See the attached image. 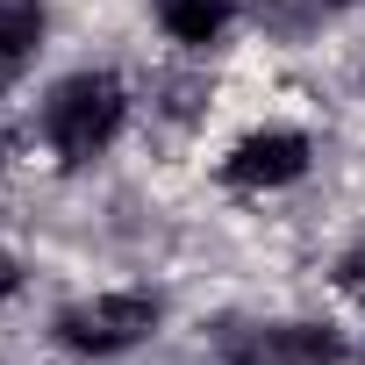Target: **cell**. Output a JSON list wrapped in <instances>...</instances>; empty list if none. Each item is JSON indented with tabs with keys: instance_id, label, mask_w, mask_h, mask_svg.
I'll return each instance as SVG.
<instances>
[{
	"instance_id": "cell-4",
	"label": "cell",
	"mask_w": 365,
	"mask_h": 365,
	"mask_svg": "<svg viewBox=\"0 0 365 365\" xmlns=\"http://www.w3.org/2000/svg\"><path fill=\"white\" fill-rule=\"evenodd\" d=\"M237 365H344V344L329 329H272L237 351Z\"/></svg>"
},
{
	"instance_id": "cell-1",
	"label": "cell",
	"mask_w": 365,
	"mask_h": 365,
	"mask_svg": "<svg viewBox=\"0 0 365 365\" xmlns=\"http://www.w3.org/2000/svg\"><path fill=\"white\" fill-rule=\"evenodd\" d=\"M122 108H129V101H122V79H115V72H79V79H65V86L51 93L43 129H51V143H58L65 158H93V150L115 143Z\"/></svg>"
},
{
	"instance_id": "cell-2",
	"label": "cell",
	"mask_w": 365,
	"mask_h": 365,
	"mask_svg": "<svg viewBox=\"0 0 365 365\" xmlns=\"http://www.w3.org/2000/svg\"><path fill=\"white\" fill-rule=\"evenodd\" d=\"M158 329V301L150 294H101V301H79L58 315V336L86 358H115L129 344H143Z\"/></svg>"
},
{
	"instance_id": "cell-3",
	"label": "cell",
	"mask_w": 365,
	"mask_h": 365,
	"mask_svg": "<svg viewBox=\"0 0 365 365\" xmlns=\"http://www.w3.org/2000/svg\"><path fill=\"white\" fill-rule=\"evenodd\" d=\"M222 172L237 179V187H287V179H301V172H308V136H301V129L244 136V143L222 158Z\"/></svg>"
},
{
	"instance_id": "cell-5",
	"label": "cell",
	"mask_w": 365,
	"mask_h": 365,
	"mask_svg": "<svg viewBox=\"0 0 365 365\" xmlns=\"http://www.w3.org/2000/svg\"><path fill=\"white\" fill-rule=\"evenodd\" d=\"M158 22L179 43H215L222 22H230V0H158Z\"/></svg>"
},
{
	"instance_id": "cell-6",
	"label": "cell",
	"mask_w": 365,
	"mask_h": 365,
	"mask_svg": "<svg viewBox=\"0 0 365 365\" xmlns=\"http://www.w3.org/2000/svg\"><path fill=\"white\" fill-rule=\"evenodd\" d=\"M36 36H43V8L36 0H0V51H36Z\"/></svg>"
},
{
	"instance_id": "cell-8",
	"label": "cell",
	"mask_w": 365,
	"mask_h": 365,
	"mask_svg": "<svg viewBox=\"0 0 365 365\" xmlns=\"http://www.w3.org/2000/svg\"><path fill=\"white\" fill-rule=\"evenodd\" d=\"M22 65H29V58H22V51H0V86H8V79H15V72H22Z\"/></svg>"
},
{
	"instance_id": "cell-7",
	"label": "cell",
	"mask_w": 365,
	"mask_h": 365,
	"mask_svg": "<svg viewBox=\"0 0 365 365\" xmlns=\"http://www.w3.org/2000/svg\"><path fill=\"white\" fill-rule=\"evenodd\" d=\"M15 279H22V272H15V258H8V251H0V301H8V294H15Z\"/></svg>"
},
{
	"instance_id": "cell-9",
	"label": "cell",
	"mask_w": 365,
	"mask_h": 365,
	"mask_svg": "<svg viewBox=\"0 0 365 365\" xmlns=\"http://www.w3.org/2000/svg\"><path fill=\"white\" fill-rule=\"evenodd\" d=\"M336 8H351V0H336Z\"/></svg>"
},
{
	"instance_id": "cell-10",
	"label": "cell",
	"mask_w": 365,
	"mask_h": 365,
	"mask_svg": "<svg viewBox=\"0 0 365 365\" xmlns=\"http://www.w3.org/2000/svg\"><path fill=\"white\" fill-rule=\"evenodd\" d=\"M0 158H8V143H0Z\"/></svg>"
}]
</instances>
